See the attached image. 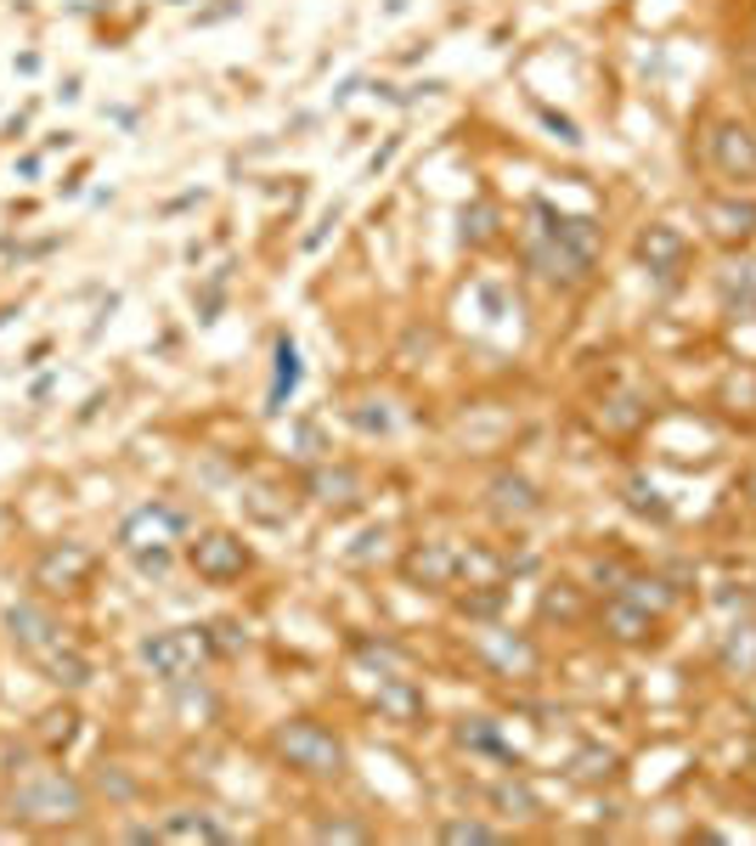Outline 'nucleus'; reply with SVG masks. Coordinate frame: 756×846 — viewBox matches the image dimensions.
Here are the masks:
<instances>
[{
  "mask_svg": "<svg viewBox=\"0 0 756 846\" xmlns=\"http://www.w3.org/2000/svg\"><path fill=\"white\" fill-rule=\"evenodd\" d=\"M750 496H756V480H750Z\"/></svg>",
  "mask_w": 756,
  "mask_h": 846,
  "instance_id": "nucleus-9",
  "label": "nucleus"
},
{
  "mask_svg": "<svg viewBox=\"0 0 756 846\" xmlns=\"http://www.w3.org/2000/svg\"><path fill=\"white\" fill-rule=\"evenodd\" d=\"M711 153H717V169L728 181H756V136L745 130V125H723L717 136H711Z\"/></svg>",
  "mask_w": 756,
  "mask_h": 846,
  "instance_id": "nucleus-2",
  "label": "nucleus"
},
{
  "mask_svg": "<svg viewBox=\"0 0 756 846\" xmlns=\"http://www.w3.org/2000/svg\"><path fill=\"white\" fill-rule=\"evenodd\" d=\"M18 801H23L29 818H73V813H79V790H73L62 774H46V785H40V790H23Z\"/></svg>",
  "mask_w": 756,
  "mask_h": 846,
  "instance_id": "nucleus-4",
  "label": "nucleus"
},
{
  "mask_svg": "<svg viewBox=\"0 0 756 846\" xmlns=\"http://www.w3.org/2000/svg\"><path fill=\"white\" fill-rule=\"evenodd\" d=\"M610 627H616V638H621V643H644V638H655V616H649V610H632V604H610Z\"/></svg>",
  "mask_w": 756,
  "mask_h": 846,
  "instance_id": "nucleus-7",
  "label": "nucleus"
},
{
  "mask_svg": "<svg viewBox=\"0 0 756 846\" xmlns=\"http://www.w3.org/2000/svg\"><path fill=\"white\" fill-rule=\"evenodd\" d=\"M277 750L294 761L300 774H340V768H345V745L333 739V734H322L316 722L283 728V734H277Z\"/></svg>",
  "mask_w": 756,
  "mask_h": 846,
  "instance_id": "nucleus-1",
  "label": "nucleus"
},
{
  "mask_svg": "<svg viewBox=\"0 0 756 846\" xmlns=\"http://www.w3.org/2000/svg\"><path fill=\"white\" fill-rule=\"evenodd\" d=\"M198 660H204V638L193 632H164L158 643H147V666H158L164 677H193Z\"/></svg>",
  "mask_w": 756,
  "mask_h": 846,
  "instance_id": "nucleus-3",
  "label": "nucleus"
},
{
  "mask_svg": "<svg viewBox=\"0 0 756 846\" xmlns=\"http://www.w3.org/2000/svg\"><path fill=\"white\" fill-rule=\"evenodd\" d=\"M706 220L723 243H745L756 232V209L750 204H706Z\"/></svg>",
  "mask_w": 756,
  "mask_h": 846,
  "instance_id": "nucleus-5",
  "label": "nucleus"
},
{
  "mask_svg": "<svg viewBox=\"0 0 756 846\" xmlns=\"http://www.w3.org/2000/svg\"><path fill=\"white\" fill-rule=\"evenodd\" d=\"M384 706H390L401 722H412V717H418V700H412V695H401V689H390V695H384Z\"/></svg>",
  "mask_w": 756,
  "mask_h": 846,
  "instance_id": "nucleus-8",
  "label": "nucleus"
},
{
  "mask_svg": "<svg viewBox=\"0 0 756 846\" xmlns=\"http://www.w3.org/2000/svg\"><path fill=\"white\" fill-rule=\"evenodd\" d=\"M193 559L209 570V576H237L243 570V548L232 537H209L204 548H193Z\"/></svg>",
  "mask_w": 756,
  "mask_h": 846,
  "instance_id": "nucleus-6",
  "label": "nucleus"
}]
</instances>
